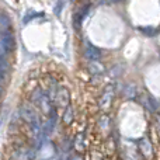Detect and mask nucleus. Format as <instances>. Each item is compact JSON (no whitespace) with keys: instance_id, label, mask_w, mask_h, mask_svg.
Instances as JSON below:
<instances>
[{"instance_id":"nucleus-1","label":"nucleus","mask_w":160,"mask_h":160,"mask_svg":"<svg viewBox=\"0 0 160 160\" xmlns=\"http://www.w3.org/2000/svg\"><path fill=\"white\" fill-rule=\"evenodd\" d=\"M20 115H21V118L24 119L25 122H28L31 127V129H32V133L35 136H38L39 133H41V124H39V118H38V114H37V111L34 110L31 105L25 104L21 107V110H20Z\"/></svg>"},{"instance_id":"nucleus-2","label":"nucleus","mask_w":160,"mask_h":160,"mask_svg":"<svg viewBox=\"0 0 160 160\" xmlns=\"http://www.w3.org/2000/svg\"><path fill=\"white\" fill-rule=\"evenodd\" d=\"M16 39L14 35L8 30H4L0 34V56H6L14 49Z\"/></svg>"},{"instance_id":"nucleus-3","label":"nucleus","mask_w":160,"mask_h":160,"mask_svg":"<svg viewBox=\"0 0 160 160\" xmlns=\"http://www.w3.org/2000/svg\"><path fill=\"white\" fill-rule=\"evenodd\" d=\"M55 101L61 108H66L69 105V93L66 88H59L55 94Z\"/></svg>"},{"instance_id":"nucleus-4","label":"nucleus","mask_w":160,"mask_h":160,"mask_svg":"<svg viewBox=\"0 0 160 160\" xmlns=\"http://www.w3.org/2000/svg\"><path fill=\"white\" fill-rule=\"evenodd\" d=\"M141 101H142V104H143L149 111H156V110H158V107H159L158 101H156L153 97L148 96V94L142 96V100H141Z\"/></svg>"},{"instance_id":"nucleus-5","label":"nucleus","mask_w":160,"mask_h":160,"mask_svg":"<svg viewBox=\"0 0 160 160\" xmlns=\"http://www.w3.org/2000/svg\"><path fill=\"white\" fill-rule=\"evenodd\" d=\"M86 56L90 61H98L101 58V52H100L98 48L93 47V45H87V48H86Z\"/></svg>"},{"instance_id":"nucleus-6","label":"nucleus","mask_w":160,"mask_h":160,"mask_svg":"<svg viewBox=\"0 0 160 160\" xmlns=\"http://www.w3.org/2000/svg\"><path fill=\"white\" fill-rule=\"evenodd\" d=\"M111 98H112V90H107L104 93V96H102V98H101V101H100V105H101V108L102 110H107L108 107H110V104H111Z\"/></svg>"},{"instance_id":"nucleus-7","label":"nucleus","mask_w":160,"mask_h":160,"mask_svg":"<svg viewBox=\"0 0 160 160\" xmlns=\"http://www.w3.org/2000/svg\"><path fill=\"white\" fill-rule=\"evenodd\" d=\"M141 150L143 152L145 156H150L153 152V148L152 145H150V142L148 141V139H143V141L141 142Z\"/></svg>"},{"instance_id":"nucleus-8","label":"nucleus","mask_w":160,"mask_h":160,"mask_svg":"<svg viewBox=\"0 0 160 160\" xmlns=\"http://www.w3.org/2000/svg\"><path fill=\"white\" fill-rule=\"evenodd\" d=\"M0 27L6 28V30L10 27V20H8V17L6 14H0Z\"/></svg>"},{"instance_id":"nucleus-9","label":"nucleus","mask_w":160,"mask_h":160,"mask_svg":"<svg viewBox=\"0 0 160 160\" xmlns=\"http://www.w3.org/2000/svg\"><path fill=\"white\" fill-rule=\"evenodd\" d=\"M141 31H142L143 34H146V35H150V37H152V35H155V34H158L159 30H158V28H153V27H142Z\"/></svg>"},{"instance_id":"nucleus-10","label":"nucleus","mask_w":160,"mask_h":160,"mask_svg":"<svg viewBox=\"0 0 160 160\" xmlns=\"http://www.w3.org/2000/svg\"><path fill=\"white\" fill-rule=\"evenodd\" d=\"M66 112H65L63 118H65V122H70V119H72V107H66Z\"/></svg>"},{"instance_id":"nucleus-11","label":"nucleus","mask_w":160,"mask_h":160,"mask_svg":"<svg viewBox=\"0 0 160 160\" xmlns=\"http://www.w3.org/2000/svg\"><path fill=\"white\" fill-rule=\"evenodd\" d=\"M69 160H82V158H80V156H73V158H70Z\"/></svg>"}]
</instances>
